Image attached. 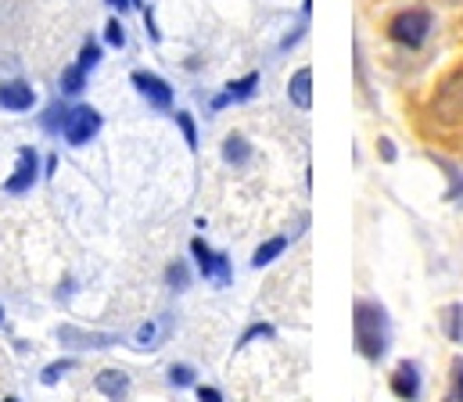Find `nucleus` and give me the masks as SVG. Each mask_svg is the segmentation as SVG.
Here are the masks:
<instances>
[{
  "label": "nucleus",
  "instance_id": "a878e982",
  "mask_svg": "<svg viewBox=\"0 0 463 402\" xmlns=\"http://www.w3.org/2000/svg\"><path fill=\"white\" fill-rule=\"evenodd\" d=\"M446 169H449V180H453V187H449V194H446V198H449V201H457V205H463V173H457L453 165H446Z\"/></svg>",
  "mask_w": 463,
  "mask_h": 402
},
{
  "label": "nucleus",
  "instance_id": "f3484780",
  "mask_svg": "<svg viewBox=\"0 0 463 402\" xmlns=\"http://www.w3.org/2000/svg\"><path fill=\"white\" fill-rule=\"evenodd\" d=\"M65 119H69V108L58 101V105H51V108H47V116H43V130L61 134V130H65Z\"/></svg>",
  "mask_w": 463,
  "mask_h": 402
},
{
  "label": "nucleus",
  "instance_id": "f257e3e1",
  "mask_svg": "<svg viewBox=\"0 0 463 402\" xmlns=\"http://www.w3.org/2000/svg\"><path fill=\"white\" fill-rule=\"evenodd\" d=\"M352 345L370 363H377L388 352V345H392V323H388V313H384L381 302L359 298L352 305Z\"/></svg>",
  "mask_w": 463,
  "mask_h": 402
},
{
  "label": "nucleus",
  "instance_id": "2f4dec72",
  "mask_svg": "<svg viewBox=\"0 0 463 402\" xmlns=\"http://www.w3.org/2000/svg\"><path fill=\"white\" fill-rule=\"evenodd\" d=\"M0 320H4V309H0Z\"/></svg>",
  "mask_w": 463,
  "mask_h": 402
},
{
  "label": "nucleus",
  "instance_id": "ddd939ff",
  "mask_svg": "<svg viewBox=\"0 0 463 402\" xmlns=\"http://www.w3.org/2000/svg\"><path fill=\"white\" fill-rule=\"evenodd\" d=\"M284 248H288V238H269L266 245H259V248H255V256H251V266H255V269L269 266L277 256H284Z\"/></svg>",
  "mask_w": 463,
  "mask_h": 402
},
{
  "label": "nucleus",
  "instance_id": "1a4fd4ad",
  "mask_svg": "<svg viewBox=\"0 0 463 402\" xmlns=\"http://www.w3.org/2000/svg\"><path fill=\"white\" fill-rule=\"evenodd\" d=\"M36 105V94L29 83L22 79H11V83H0V108L7 112H29Z\"/></svg>",
  "mask_w": 463,
  "mask_h": 402
},
{
  "label": "nucleus",
  "instance_id": "6ab92c4d",
  "mask_svg": "<svg viewBox=\"0 0 463 402\" xmlns=\"http://www.w3.org/2000/svg\"><path fill=\"white\" fill-rule=\"evenodd\" d=\"M72 367H76L72 360H58V363H51V367H43V374H40V381H43V385H58V381H61V378H65V374H69Z\"/></svg>",
  "mask_w": 463,
  "mask_h": 402
},
{
  "label": "nucleus",
  "instance_id": "f03ea898",
  "mask_svg": "<svg viewBox=\"0 0 463 402\" xmlns=\"http://www.w3.org/2000/svg\"><path fill=\"white\" fill-rule=\"evenodd\" d=\"M388 36H392L399 47H410V51L424 47V40L431 36V11H424V7H406V11H399V14L388 22Z\"/></svg>",
  "mask_w": 463,
  "mask_h": 402
},
{
  "label": "nucleus",
  "instance_id": "c756f323",
  "mask_svg": "<svg viewBox=\"0 0 463 402\" xmlns=\"http://www.w3.org/2000/svg\"><path fill=\"white\" fill-rule=\"evenodd\" d=\"M112 7H118V11H126V7H133V0H109Z\"/></svg>",
  "mask_w": 463,
  "mask_h": 402
},
{
  "label": "nucleus",
  "instance_id": "9b49d317",
  "mask_svg": "<svg viewBox=\"0 0 463 402\" xmlns=\"http://www.w3.org/2000/svg\"><path fill=\"white\" fill-rule=\"evenodd\" d=\"M94 388H98L105 399L122 402L126 399V392H129V378H126L122 370H101L98 381H94Z\"/></svg>",
  "mask_w": 463,
  "mask_h": 402
},
{
  "label": "nucleus",
  "instance_id": "7c9ffc66",
  "mask_svg": "<svg viewBox=\"0 0 463 402\" xmlns=\"http://www.w3.org/2000/svg\"><path fill=\"white\" fill-rule=\"evenodd\" d=\"M4 402H18V399H4Z\"/></svg>",
  "mask_w": 463,
  "mask_h": 402
},
{
  "label": "nucleus",
  "instance_id": "dca6fc26",
  "mask_svg": "<svg viewBox=\"0 0 463 402\" xmlns=\"http://www.w3.org/2000/svg\"><path fill=\"white\" fill-rule=\"evenodd\" d=\"M442 323H446V334H449V341H463V305H460V302L446 305V313H442Z\"/></svg>",
  "mask_w": 463,
  "mask_h": 402
},
{
  "label": "nucleus",
  "instance_id": "aec40b11",
  "mask_svg": "<svg viewBox=\"0 0 463 402\" xmlns=\"http://www.w3.org/2000/svg\"><path fill=\"white\" fill-rule=\"evenodd\" d=\"M176 126L184 130V140H187V147L194 151V147H198V130H194V119H191V112H176Z\"/></svg>",
  "mask_w": 463,
  "mask_h": 402
},
{
  "label": "nucleus",
  "instance_id": "5701e85b",
  "mask_svg": "<svg viewBox=\"0 0 463 402\" xmlns=\"http://www.w3.org/2000/svg\"><path fill=\"white\" fill-rule=\"evenodd\" d=\"M255 338H273V327H269V323H251V327L241 334V341H237V345H251Z\"/></svg>",
  "mask_w": 463,
  "mask_h": 402
},
{
  "label": "nucleus",
  "instance_id": "39448f33",
  "mask_svg": "<svg viewBox=\"0 0 463 402\" xmlns=\"http://www.w3.org/2000/svg\"><path fill=\"white\" fill-rule=\"evenodd\" d=\"M40 176V154L33 147H18V162H14V173L7 176V194H25Z\"/></svg>",
  "mask_w": 463,
  "mask_h": 402
},
{
  "label": "nucleus",
  "instance_id": "9d476101",
  "mask_svg": "<svg viewBox=\"0 0 463 402\" xmlns=\"http://www.w3.org/2000/svg\"><path fill=\"white\" fill-rule=\"evenodd\" d=\"M288 98H291L302 112L313 108V69H298V72L291 76V83H288Z\"/></svg>",
  "mask_w": 463,
  "mask_h": 402
},
{
  "label": "nucleus",
  "instance_id": "c85d7f7f",
  "mask_svg": "<svg viewBox=\"0 0 463 402\" xmlns=\"http://www.w3.org/2000/svg\"><path fill=\"white\" fill-rule=\"evenodd\" d=\"M381 158H384V162H395V147H392V140H381Z\"/></svg>",
  "mask_w": 463,
  "mask_h": 402
},
{
  "label": "nucleus",
  "instance_id": "a211bd4d",
  "mask_svg": "<svg viewBox=\"0 0 463 402\" xmlns=\"http://www.w3.org/2000/svg\"><path fill=\"white\" fill-rule=\"evenodd\" d=\"M165 284H169L173 291H187V284H191V269L184 266V263H173V266L165 269Z\"/></svg>",
  "mask_w": 463,
  "mask_h": 402
},
{
  "label": "nucleus",
  "instance_id": "2eb2a0df",
  "mask_svg": "<svg viewBox=\"0 0 463 402\" xmlns=\"http://www.w3.org/2000/svg\"><path fill=\"white\" fill-rule=\"evenodd\" d=\"M83 87H87V69L76 61V65H69L65 72H61V94H83Z\"/></svg>",
  "mask_w": 463,
  "mask_h": 402
},
{
  "label": "nucleus",
  "instance_id": "0eeeda50",
  "mask_svg": "<svg viewBox=\"0 0 463 402\" xmlns=\"http://www.w3.org/2000/svg\"><path fill=\"white\" fill-rule=\"evenodd\" d=\"M392 392L399 396L402 402H417L420 399V367L417 363H410V360H402L395 370H392Z\"/></svg>",
  "mask_w": 463,
  "mask_h": 402
},
{
  "label": "nucleus",
  "instance_id": "393cba45",
  "mask_svg": "<svg viewBox=\"0 0 463 402\" xmlns=\"http://www.w3.org/2000/svg\"><path fill=\"white\" fill-rule=\"evenodd\" d=\"M98 61H101V47H98V43H87V47L80 51V65L90 72V69H98Z\"/></svg>",
  "mask_w": 463,
  "mask_h": 402
},
{
  "label": "nucleus",
  "instance_id": "4be33fe9",
  "mask_svg": "<svg viewBox=\"0 0 463 402\" xmlns=\"http://www.w3.org/2000/svg\"><path fill=\"white\" fill-rule=\"evenodd\" d=\"M155 338H158L155 323H140L137 327V349H155Z\"/></svg>",
  "mask_w": 463,
  "mask_h": 402
},
{
  "label": "nucleus",
  "instance_id": "4468645a",
  "mask_svg": "<svg viewBox=\"0 0 463 402\" xmlns=\"http://www.w3.org/2000/svg\"><path fill=\"white\" fill-rule=\"evenodd\" d=\"M223 158L233 162V165H244V162L251 158V144H248L241 134H231L227 140H223Z\"/></svg>",
  "mask_w": 463,
  "mask_h": 402
},
{
  "label": "nucleus",
  "instance_id": "cd10ccee",
  "mask_svg": "<svg viewBox=\"0 0 463 402\" xmlns=\"http://www.w3.org/2000/svg\"><path fill=\"white\" fill-rule=\"evenodd\" d=\"M198 402H223V392H220V388L202 385V388H198Z\"/></svg>",
  "mask_w": 463,
  "mask_h": 402
},
{
  "label": "nucleus",
  "instance_id": "20e7f679",
  "mask_svg": "<svg viewBox=\"0 0 463 402\" xmlns=\"http://www.w3.org/2000/svg\"><path fill=\"white\" fill-rule=\"evenodd\" d=\"M191 256L198 259V269H202V276H205V280H216L220 287H227V284L233 280L231 259H227L223 252H213L202 238H194V241H191Z\"/></svg>",
  "mask_w": 463,
  "mask_h": 402
},
{
  "label": "nucleus",
  "instance_id": "412c9836",
  "mask_svg": "<svg viewBox=\"0 0 463 402\" xmlns=\"http://www.w3.org/2000/svg\"><path fill=\"white\" fill-rule=\"evenodd\" d=\"M169 381H173L176 388H187V385H194V370H191L187 363H176V367L169 370Z\"/></svg>",
  "mask_w": 463,
  "mask_h": 402
},
{
  "label": "nucleus",
  "instance_id": "7ed1b4c3",
  "mask_svg": "<svg viewBox=\"0 0 463 402\" xmlns=\"http://www.w3.org/2000/svg\"><path fill=\"white\" fill-rule=\"evenodd\" d=\"M98 130H101V112L90 108V105H76V108H69V119H65L61 134L72 147H83V144H90L98 136Z\"/></svg>",
  "mask_w": 463,
  "mask_h": 402
},
{
  "label": "nucleus",
  "instance_id": "f8f14e48",
  "mask_svg": "<svg viewBox=\"0 0 463 402\" xmlns=\"http://www.w3.org/2000/svg\"><path fill=\"white\" fill-rule=\"evenodd\" d=\"M255 87H259V76H255V72H248L244 79H233L231 87H227V94H220V98L213 101V108H227L231 101H248V98L255 94Z\"/></svg>",
  "mask_w": 463,
  "mask_h": 402
},
{
  "label": "nucleus",
  "instance_id": "b1692460",
  "mask_svg": "<svg viewBox=\"0 0 463 402\" xmlns=\"http://www.w3.org/2000/svg\"><path fill=\"white\" fill-rule=\"evenodd\" d=\"M446 402H463V360H453V392Z\"/></svg>",
  "mask_w": 463,
  "mask_h": 402
},
{
  "label": "nucleus",
  "instance_id": "423d86ee",
  "mask_svg": "<svg viewBox=\"0 0 463 402\" xmlns=\"http://www.w3.org/2000/svg\"><path fill=\"white\" fill-rule=\"evenodd\" d=\"M133 87L155 105V108H173V87L162 79V76H155V72H133Z\"/></svg>",
  "mask_w": 463,
  "mask_h": 402
},
{
  "label": "nucleus",
  "instance_id": "6e6552de",
  "mask_svg": "<svg viewBox=\"0 0 463 402\" xmlns=\"http://www.w3.org/2000/svg\"><path fill=\"white\" fill-rule=\"evenodd\" d=\"M58 338L72 349H112L118 345V334H105V331H80V327H61Z\"/></svg>",
  "mask_w": 463,
  "mask_h": 402
},
{
  "label": "nucleus",
  "instance_id": "bb28decb",
  "mask_svg": "<svg viewBox=\"0 0 463 402\" xmlns=\"http://www.w3.org/2000/svg\"><path fill=\"white\" fill-rule=\"evenodd\" d=\"M105 40H109V43H112V47H122V43H126V29H122V25H118L116 18H112V22H109V25H105Z\"/></svg>",
  "mask_w": 463,
  "mask_h": 402
}]
</instances>
